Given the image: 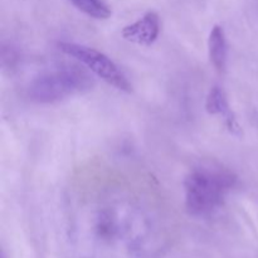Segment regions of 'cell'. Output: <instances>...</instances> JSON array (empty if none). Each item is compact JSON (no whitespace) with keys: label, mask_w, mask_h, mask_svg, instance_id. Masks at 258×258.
Segmentation results:
<instances>
[{"label":"cell","mask_w":258,"mask_h":258,"mask_svg":"<svg viewBox=\"0 0 258 258\" xmlns=\"http://www.w3.org/2000/svg\"><path fill=\"white\" fill-rule=\"evenodd\" d=\"M93 85V78L82 68L59 67L37 76L28 86V97L38 103H54L86 92Z\"/></svg>","instance_id":"2"},{"label":"cell","mask_w":258,"mask_h":258,"mask_svg":"<svg viewBox=\"0 0 258 258\" xmlns=\"http://www.w3.org/2000/svg\"><path fill=\"white\" fill-rule=\"evenodd\" d=\"M236 174L218 164H202L191 169L184 180L186 211L194 217H206L223 206L236 188Z\"/></svg>","instance_id":"1"},{"label":"cell","mask_w":258,"mask_h":258,"mask_svg":"<svg viewBox=\"0 0 258 258\" xmlns=\"http://www.w3.org/2000/svg\"><path fill=\"white\" fill-rule=\"evenodd\" d=\"M208 53L213 67L218 72H224L227 67V58H228V45H227L226 33L221 25L217 24L212 28L208 39Z\"/></svg>","instance_id":"6"},{"label":"cell","mask_w":258,"mask_h":258,"mask_svg":"<svg viewBox=\"0 0 258 258\" xmlns=\"http://www.w3.org/2000/svg\"><path fill=\"white\" fill-rule=\"evenodd\" d=\"M160 33V18L158 13L148 12L136 22L123 27L122 38L134 44L150 47L156 42Z\"/></svg>","instance_id":"4"},{"label":"cell","mask_w":258,"mask_h":258,"mask_svg":"<svg viewBox=\"0 0 258 258\" xmlns=\"http://www.w3.org/2000/svg\"><path fill=\"white\" fill-rule=\"evenodd\" d=\"M73 5L83 14L95 19H108L111 9L103 0H71Z\"/></svg>","instance_id":"7"},{"label":"cell","mask_w":258,"mask_h":258,"mask_svg":"<svg viewBox=\"0 0 258 258\" xmlns=\"http://www.w3.org/2000/svg\"><path fill=\"white\" fill-rule=\"evenodd\" d=\"M206 110L207 112L211 113V115L222 116L227 128H228L233 135H242V128L241 126H239L238 121H237L236 115H234L233 111L229 107L226 93H224V91L222 90L221 87H218V86H214V87H212L211 91H209L206 101Z\"/></svg>","instance_id":"5"},{"label":"cell","mask_w":258,"mask_h":258,"mask_svg":"<svg viewBox=\"0 0 258 258\" xmlns=\"http://www.w3.org/2000/svg\"><path fill=\"white\" fill-rule=\"evenodd\" d=\"M58 47L64 54L77 59L78 62L86 66L91 72L95 73L98 78L105 81L110 86L123 91V92L131 91V83L128 82L127 77L105 53L92 47H88V45L71 42H60Z\"/></svg>","instance_id":"3"}]
</instances>
